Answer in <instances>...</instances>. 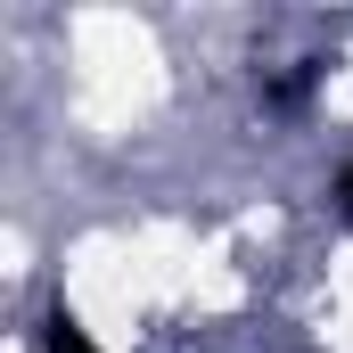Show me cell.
Returning a JSON list of instances; mask_svg holds the SVG:
<instances>
[{
    "label": "cell",
    "instance_id": "6da1fadb",
    "mask_svg": "<svg viewBox=\"0 0 353 353\" xmlns=\"http://www.w3.org/2000/svg\"><path fill=\"white\" fill-rule=\"evenodd\" d=\"M41 345H50V353H99L83 329H74V312H50V321H41Z\"/></svg>",
    "mask_w": 353,
    "mask_h": 353
},
{
    "label": "cell",
    "instance_id": "7a4b0ae2",
    "mask_svg": "<svg viewBox=\"0 0 353 353\" xmlns=\"http://www.w3.org/2000/svg\"><path fill=\"white\" fill-rule=\"evenodd\" d=\"M337 197H345V214H353V165H345V181H337Z\"/></svg>",
    "mask_w": 353,
    "mask_h": 353
}]
</instances>
